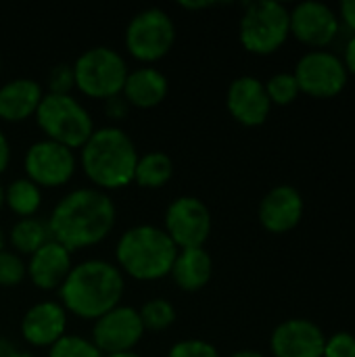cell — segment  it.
Wrapping results in <instances>:
<instances>
[{"mask_svg":"<svg viewBox=\"0 0 355 357\" xmlns=\"http://www.w3.org/2000/svg\"><path fill=\"white\" fill-rule=\"evenodd\" d=\"M115 226V205L98 188H75L65 195L48 218L52 241L67 251L92 247L109 236Z\"/></svg>","mask_w":355,"mask_h":357,"instance_id":"obj_1","label":"cell"},{"mask_svg":"<svg viewBox=\"0 0 355 357\" xmlns=\"http://www.w3.org/2000/svg\"><path fill=\"white\" fill-rule=\"evenodd\" d=\"M123 274L103 259H86L71 268L59 289L65 312L82 320H98L119 305L123 297Z\"/></svg>","mask_w":355,"mask_h":357,"instance_id":"obj_2","label":"cell"},{"mask_svg":"<svg viewBox=\"0 0 355 357\" xmlns=\"http://www.w3.org/2000/svg\"><path fill=\"white\" fill-rule=\"evenodd\" d=\"M82 169L98 190H117L134 182L138 151L132 138L115 126L98 128L80 149Z\"/></svg>","mask_w":355,"mask_h":357,"instance_id":"obj_3","label":"cell"},{"mask_svg":"<svg viewBox=\"0 0 355 357\" xmlns=\"http://www.w3.org/2000/svg\"><path fill=\"white\" fill-rule=\"evenodd\" d=\"M176 255L178 247L167 232L149 224L126 230L115 249L119 270L136 280H159L169 276Z\"/></svg>","mask_w":355,"mask_h":357,"instance_id":"obj_4","label":"cell"},{"mask_svg":"<svg viewBox=\"0 0 355 357\" xmlns=\"http://www.w3.org/2000/svg\"><path fill=\"white\" fill-rule=\"evenodd\" d=\"M36 121L46 140L67 149H82L94 132V121L86 107L71 94H44L36 111Z\"/></svg>","mask_w":355,"mask_h":357,"instance_id":"obj_5","label":"cell"},{"mask_svg":"<svg viewBox=\"0 0 355 357\" xmlns=\"http://www.w3.org/2000/svg\"><path fill=\"white\" fill-rule=\"evenodd\" d=\"M128 77V65L123 56L109 46H94L84 50L73 63L75 88L90 96L109 100L119 96Z\"/></svg>","mask_w":355,"mask_h":357,"instance_id":"obj_6","label":"cell"},{"mask_svg":"<svg viewBox=\"0 0 355 357\" xmlns=\"http://www.w3.org/2000/svg\"><path fill=\"white\" fill-rule=\"evenodd\" d=\"M289 36V8L285 4L274 0H257L247 4L239 23V38L245 50L266 56L276 52Z\"/></svg>","mask_w":355,"mask_h":357,"instance_id":"obj_7","label":"cell"},{"mask_svg":"<svg viewBox=\"0 0 355 357\" xmlns=\"http://www.w3.org/2000/svg\"><path fill=\"white\" fill-rule=\"evenodd\" d=\"M174 40L176 25L172 17L157 6L136 13L126 27V48L142 63L163 59L172 50Z\"/></svg>","mask_w":355,"mask_h":357,"instance_id":"obj_8","label":"cell"},{"mask_svg":"<svg viewBox=\"0 0 355 357\" xmlns=\"http://www.w3.org/2000/svg\"><path fill=\"white\" fill-rule=\"evenodd\" d=\"M293 75L297 79L299 92L312 98H335L349 82L343 59L328 48L308 50L297 61Z\"/></svg>","mask_w":355,"mask_h":357,"instance_id":"obj_9","label":"cell"},{"mask_svg":"<svg viewBox=\"0 0 355 357\" xmlns=\"http://www.w3.org/2000/svg\"><path fill=\"white\" fill-rule=\"evenodd\" d=\"M167 236L178 249L203 247L211 234V213L197 197H178L165 211Z\"/></svg>","mask_w":355,"mask_h":357,"instance_id":"obj_10","label":"cell"},{"mask_svg":"<svg viewBox=\"0 0 355 357\" xmlns=\"http://www.w3.org/2000/svg\"><path fill=\"white\" fill-rule=\"evenodd\" d=\"M289 25L291 36L312 50L328 48L341 29L337 10L318 0H305L289 8Z\"/></svg>","mask_w":355,"mask_h":357,"instance_id":"obj_11","label":"cell"},{"mask_svg":"<svg viewBox=\"0 0 355 357\" xmlns=\"http://www.w3.org/2000/svg\"><path fill=\"white\" fill-rule=\"evenodd\" d=\"M23 167L27 180L38 188H56L67 184L75 174V155L71 149L52 140H38L25 151Z\"/></svg>","mask_w":355,"mask_h":357,"instance_id":"obj_12","label":"cell"},{"mask_svg":"<svg viewBox=\"0 0 355 357\" xmlns=\"http://www.w3.org/2000/svg\"><path fill=\"white\" fill-rule=\"evenodd\" d=\"M144 337L140 314L130 305H117L94 320L92 343L103 356L132 351Z\"/></svg>","mask_w":355,"mask_h":357,"instance_id":"obj_13","label":"cell"},{"mask_svg":"<svg viewBox=\"0 0 355 357\" xmlns=\"http://www.w3.org/2000/svg\"><path fill=\"white\" fill-rule=\"evenodd\" d=\"M326 335L308 318H289L280 322L270 337L274 357H322Z\"/></svg>","mask_w":355,"mask_h":357,"instance_id":"obj_14","label":"cell"},{"mask_svg":"<svg viewBox=\"0 0 355 357\" xmlns=\"http://www.w3.org/2000/svg\"><path fill=\"white\" fill-rule=\"evenodd\" d=\"M305 203L301 192L291 184H278L266 192L259 203V224L272 234H287L303 220Z\"/></svg>","mask_w":355,"mask_h":357,"instance_id":"obj_15","label":"cell"},{"mask_svg":"<svg viewBox=\"0 0 355 357\" xmlns=\"http://www.w3.org/2000/svg\"><path fill=\"white\" fill-rule=\"evenodd\" d=\"M226 107L230 115L247 128H257L266 123L272 102L268 98L266 86L253 75H241L232 79L226 92Z\"/></svg>","mask_w":355,"mask_h":357,"instance_id":"obj_16","label":"cell"},{"mask_svg":"<svg viewBox=\"0 0 355 357\" xmlns=\"http://www.w3.org/2000/svg\"><path fill=\"white\" fill-rule=\"evenodd\" d=\"M67 312L56 301H42L31 305L21 320V335L33 347H52L65 337Z\"/></svg>","mask_w":355,"mask_h":357,"instance_id":"obj_17","label":"cell"},{"mask_svg":"<svg viewBox=\"0 0 355 357\" xmlns=\"http://www.w3.org/2000/svg\"><path fill=\"white\" fill-rule=\"evenodd\" d=\"M27 276L29 280L42 289V291H59L65 278L69 276L73 264H71V251H67L56 241H48L44 247H40L33 255H29Z\"/></svg>","mask_w":355,"mask_h":357,"instance_id":"obj_18","label":"cell"},{"mask_svg":"<svg viewBox=\"0 0 355 357\" xmlns=\"http://www.w3.org/2000/svg\"><path fill=\"white\" fill-rule=\"evenodd\" d=\"M44 92L42 86L29 77H17L0 88V119L25 121L36 115Z\"/></svg>","mask_w":355,"mask_h":357,"instance_id":"obj_19","label":"cell"},{"mask_svg":"<svg viewBox=\"0 0 355 357\" xmlns=\"http://www.w3.org/2000/svg\"><path fill=\"white\" fill-rule=\"evenodd\" d=\"M167 88L169 82L159 69L138 67L134 71H128L121 94L128 105H134L138 109H153L167 96Z\"/></svg>","mask_w":355,"mask_h":357,"instance_id":"obj_20","label":"cell"},{"mask_svg":"<svg viewBox=\"0 0 355 357\" xmlns=\"http://www.w3.org/2000/svg\"><path fill=\"white\" fill-rule=\"evenodd\" d=\"M211 274H213V261H211V255L203 247L178 249V255L169 272L176 287L186 293H195L207 287V282L211 280Z\"/></svg>","mask_w":355,"mask_h":357,"instance_id":"obj_21","label":"cell"},{"mask_svg":"<svg viewBox=\"0 0 355 357\" xmlns=\"http://www.w3.org/2000/svg\"><path fill=\"white\" fill-rule=\"evenodd\" d=\"M174 174L172 159L161 151H151L142 157H138L134 182L140 188H161L169 182Z\"/></svg>","mask_w":355,"mask_h":357,"instance_id":"obj_22","label":"cell"},{"mask_svg":"<svg viewBox=\"0 0 355 357\" xmlns=\"http://www.w3.org/2000/svg\"><path fill=\"white\" fill-rule=\"evenodd\" d=\"M48 241H52L48 222L38 218H21L10 230V245L21 255H33Z\"/></svg>","mask_w":355,"mask_h":357,"instance_id":"obj_23","label":"cell"},{"mask_svg":"<svg viewBox=\"0 0 355 357\" xmlns=\"http://www.w3.org/2000/svg\"><path fill=\"white\" fill-rule=\"evenodd\" d=\"M4 205L19 218H33L42 205V192L27 178L13 180L4 188Z\"/></svg>","mask_w":355,"mask_h":357,"instance_id":"obj_24","label":"cell"},{"mask_svg":"<svg viewBox=\"0 0 355 357\" xmlns=\"http://www.w3.org/2000/svg\"><path fill=\"white\" fill-rule=\"evenodd\" d=\"M138 314H140L144 331H151V333H161V331L169 328L176 322V310L165 299H151V301H146Z\"/></svg>","mask_w":355,"mask_h":357,"instance_id":"obj_25","label":"cell"},{"mask_svg":"<svg viewBox=\"0 0 355 357\" xmlns=\"http://www.w3.org/2000/svg\"><path fill=\"white\" fill-rule=\"evenodd\" d=\"M266 86V92H268V98L272 105H278V107H289L297 100V96L301 94L299 92V86H297V79L293 73H274L268 82H264Z\"/></svg>","mask_w":355,"mask_h":357,"instance_id":"obj_26","label":"cell"},{"mask_svg":"<svg viewBox=\"0 0 355 357\" xmlns=\"http://www.w3.org/2000/svg\"><path fill=\"white\" fill-rule=\"evenodd\" d=\"M48 357H105L92 341L84 339V337H77V335H65L61 341H56L50 351Z\"/></svg>","mask_w":355,"mask_h":357,"instance_id":"obj_27","label":"cell"},{"mask_svg":"<svg viewBox=\"0 0 355 357\" xmlns=\"http://www.w3.org/2000/svg\"><path fill=\"white\" fill-rule=\"evenodd\" d=\"M27 276V266L13 251H0V287H17Z\"/></svg>","mask_w":355,"mask_h":357,"instance_id":"obj_28","label":"cell"},{"mask_svg":"<svg viewBox=\"0 0 355 357\" xmlns=\"http://www.w3.org/2000/svg\"><path fill=\"white\" fill-rule=\"evenodd\" d=\"M167 357H220V351L201 339H188V341H180L176 343Z\"/></svg>","mask_w":355,"mask_h":357,"instance_id":"obj_29","label":"cell"},{"mask_svg":"<svg viewBox=\"0 0 355 357\" xmlns=\"http://www.w3.org/2000/svg\"><path fill=\"white\" fill-rule=\"evenodd\" d=\"M322 357H355V335L347 331H339L326 337Z\"/></svg>","mask_w":355,"mask_h":357,"instance_id":"obj_30","label":"cell"},{"mask_svg":"<svg viewBox=\"0 0 355 357\" xmlns=\"http://www.w3.org/2000/svg\"><path fill=\"white\" fill-rule=\"evenodd\" d=\"M48 86H50V94H69V90L75 86L73 65L59 63L56 67H52L48 75Z\"/></svg>","mask_w":355,"mask_h":357,"instance_id":"obj_31","label":"cell"},{"mask_svg":"<svg viewBox=\"0 0 355 357\" xmlns=\"http://www.w3.org/2000/svg\"><path fill=\"white\" fill-rule=\"evenodd\" d=\"M337 15H339L341 25H345L347 29H352L355 33V0H343L339 4Z\"/></svg>","mask_w":355,"mask_h":357,"instance_id":"obj_32","label":"cell"},{"mask_svg":"<svg viewBox=\"0 0 355 357\" xmlns=\"http://www.w3.org/2000/svg\"><path fill=\"white\" fill-rule=\"evenodd\" d=\"M128 107H130V105L126 102L123 96H113V98L107 100L105 111H107V115H109L111 119H123V117L128 115Z\"/></svg>","mask_w":355,"mask_h":357,"instance_id":"obj_33","label":"cell"},{"mask_svg":"<svg viewBox=\"0 0 355 357\" xmlns=\"http://www.w3.org/2000/svg\"><path fill=\"white\" fill-rule=\"evenodd\" d=\"M343 65H345V69H347V73L349 75H354L355 77V33L347 40V44H345V52H343Z\"/></svg>","mask_w":355,"mask_h":357,"instance_id":"obj_34","label":"cell"},{"mask_svg":"<svg viewBox=\"0 0 355 357\" xmlns=\"http://www.w3.org/2000/svg\"><path fill=\"white\" fill-rule=\"evenodd\" d=\"M8 161H10V146H8L6 136L0 130V174L8 167Z\"/></svg>","mask_w":355,"mask_h":357,"instance_id":"obj_35","label":"cell"},{"mask_svg":"<svg viewBox=\"0 0 355 357\" xmlns=\"http://www.w3.org/2000/svg\"><path fill=\"white\" fill-rule=\"evenodd\" d=\"M230 357H266V356H264V354H259V351H255V349H243V351L232 354Z\"/></svg>","mask_w":355,"mask_h":357,"instance_id":"obj_36","label":"cell"},{"mask_svg":"<svg viewBox=\"0 0 355 357\" xmlns=\"http://www.w3.org/2000/svg\"><path fill=\"white\" fill-rule=\"evenodd\" d=\"M182 8H205L211 6V2H180Z\"/></svg>","mask_w":355,"mask_h":357,"instance_id":"obj_37","label":"cell"},{"mask_svg":"<svg viewBox=\"0 0 355 357\" xmlns=\"http://www.w3.org/2000/svg\"><path fill=\"white\" fill-rule=\"evenodd\" d=\"M0 357H19L17 354H13V349L8 345H0Z\"/></svg>","mask_w":355,"mask_h":357,"instance_id":"obj_38","label":"cell"},{"mask_svg":"<svg viewBox=\"0 0 355 357\" xmlns=\"http://www.w3.org/2000/svg\"><path fill=\"white\" fill-rule=\"evenodd\" d=\"M105 357H140L136 351H121V354H111V356Z\"/></svg>","mask_w":355,"mask_h":357,"instance_id":"obj_39","label":"cell"},{"mask_svg":"<svg viewBox=\"0 0 355 357\" xmlns=\"http://www.w3.org/2000/svg\"><path fill=\"white\" fill-rule=\"evenodd\" d=\"M2 207H4V188L0 184V211H2Z\"/></svg>","mask_w":355,"mask_h":357,"instance_id":"obj_40","label":"cell"},{"mask_svg":"<svg viewBox=\"0 0 355 357\" xmlns=\"http://www.w3.org/2000/svg\"><path fill=\"white\" fill-rule=\"evenodd\" d=\"M0 251H4V232L0 228Z\"/></svg>","mask_w":355,"mask_h":357,"instance_id":"obj_41","label":"cell"},{"mask_svg":"<svg viewBox=\"0 0 355 357\" xmlns=\"http://www.w3.org/2000/svg\"><path fill=\"white\" fill-rule=\"evenodd\" d=\"M0 67H2V56H0Z\"/></svg>","mask_w":355,"mask_h":357,"instance_id":"obj_42","label":"cell"}]
</instances>
